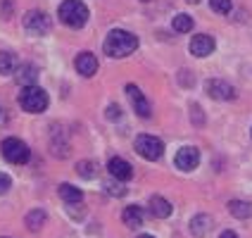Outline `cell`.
I'll return each instance as SVG.
<instances>
[{
  "label": "cell",
  "instance_id": "cell-1",
  "mask_svg": "<svg viewBox=\"0 0 252 238\" xmlns=\"http://www.w3.org/2000/svg\"><path fill=\"white\" fill-rule=\"evenodd\" d=\"M102 50L112 60H124V57L133 55L138 50V36L126 31V29H112L102 43Z\"/></svg>",
  "mask_w": 252,
  "mask_h": 238
},
{
  "label": "cell",
  "instance_id": "cell-2",
  "mask_svg": "<svg viewBox=\"0 0 252 238\" xmlns=\"http://www.w3.org/2000/svg\"><path fill=\"white\" fill-rule=\"evenodd\" d=\"M57 17L64 27L69 29H84L86 22H88V5L84 0H62L60 7H57Z\"/></svg>",
  "mask_w": 252,
  "mask_h": 238
},
{
  "label": "cell",
  "instance_id": "cell-3",
  "mask_svg": "<svg viewBox=\"0 0 252 238\" xmlns=\"http://www.w3.org/2000/svg\"><path fill=\"white\" fill-rule=\"evenodd\" d=\"M50 105L48 93L43 91L38 84L33 86H22V93H19V107L29 114H43Z\"/></svg>",
  "mask_w": 252,
  "mask_h": 238
},
{
  "label": "cell",
  "instance_id": "cell-4",
  "mask_svg": "<svg viewBox=\"0 0 252 238\" xmlns=\"http://www.w3.org/2000/svg\"><path fill=\"white\" fill-rule=\"evenodd\" d=\"M0 155L10 162V165H27L29 160H31V148H29L27 143L22 138H17V136H10V138H5L0 143Z\"/></svg>",
  "mask_w": 252,
  "mask_h": 238
},
{
  "label": "cell",
  "instance_id": "cell-5",
  "mask_svg": "<svg viewBox=\"0 0 252 238\" xmlns=\"http://www.w3.org/2000/svg\"><path fill=\"white\" fill-rule=\"evenodd\" d=\"M133 150H136L143 160L157 162V160L164 155V143H162V138H157L153 134H140L138 138L133 140Z\"/></svg>",
  "mask_w": 252,
  "mask_h": 238
},
{
  "label": "cell",
  "instance_id": "cell-6",
  "mask_svg": "<svg viewBox=\"0 0 252 238\" xmlns=\"http://www.w3.org/2000/svg\"><path fill=\"white\" fill-rule=\"evenodd\" d=\"M24 29L31 36H48L53 29V22L43 10H29L24 14Z\"/></svg>",
  "mask_w": 252,
  "mask_h": 238
},
{
  "label": "cell",
  "instance_id": "cell-7",
  "mask_svg": "<svg viewBox=\"0 0 252 238\" xmlns=\"http://www.w3.org/2000/svg\"><path fill=\"white\" fill-rule=\"evenodd\" d=\"M124 91H126V98H128V102H131V110L138 114L140 119H148V117L153 114V107H150V100L143 96V91H140L136 84H126Z\"/></svg>",
  "mask_w": 252,
  "mask_h": 238
},
{
  "label": "cell",
  "instance_id": "cell-8",
  "mask_svg": "<svg viewBox=\"0 0 252 238\" xmlns=\"http://www.w3.org/2000/svg\"><path fill=\"white\" fill-rule=\"evenodd\" d=\"M205 91H207V96H210L212 100H219V102H226V100H236V96H238L236 86L228 84L226 79H207Z\"/></svg>",
  "mask_w": 252,
  "mask_h": 238
},
{
  "label": "cell",
  "instance_id": "cell-9",
  "mask_svg": "<svg viewBox=\"0 0 252 238\" xmlns=\"http://www.w3.org/2000/svg\"><path fill=\"white\" fill-rule=\"evenodd\" d=\"M174 165L181 171H195L197 165H200V150L195 145H183V148H179V153L174 157Z\"/></svg>",
  "mask_w": 252,
  "mask_h": 238
},
{
  "label": "cell",
  "instance_id": "cell-10",
  "mask_svg": "<svg viewBox=\"0 0 252 238\" xmlns=\"http://www.w3.org/2000/svg\"><path fill=\"white\" fill-rule=\"evenodd\" d=\"M212 229H214V219H212L210 214H205V212L195 214V217L188 222V231H190L193 238H207L212 234Z\"/></svg>",
  "mask_w": 252,
  "mask_h": 238
},
{
  "label": "cell",
  "instance_id": "cell-11",
  "mask_svg": "<svg viewBox=\"0 0 252 238\" xmlns=\"http://www.w3.org/2000/svg\"><path fill=\"white\" fill-rule=\"evenodd\" d=\"M217 48V41L212 38L210 34H195L190 38V53L195 57H210Z\"/></svg>",
  "mask_w": 252,
  "mask_h": 238
},
{
  "label": "cell",
  "instance_id": "cell-12",
  "mask_svg": "<svg viewBox=\"0 0 252 238\" xmlns=\"http://www.w3.org/2000/svg\"><path fill=\"white\" fill-rule=\"evenodd\" d=\"M74 65H76V71L81 74V76H86V79H91V76H95L98 74V57L93 55V53H88V50H84V53H79L76 55V60H74Z\"/></svg>",
  "mask_w": 252,
  "mask_h": 238
},
{
  "label": "cell",
  "instance_id": "cell-13",
  "mask_svg": "<svg viewBox=\"0 0 252 238\" xmlns=\"http://www.w3.org/2000/svg\"><path fill=\"white\" fill-rule=\"evenodd\" d=\"M107 171H110V176L117 179V181H128V179L133 176V167H131V162H126L124 157H110Z\"/></svg>",
  "mask_w": 252,
  "mask_h": 238
},
{
  "label": "cell",
  "instance_id": "cell-14",
  "mask_svg": "<svg viewBox=\"0 0 252 238\" xmlns=\"http://www.w3.org/2000/svg\"><path fill=\"white\" fill-rule=\"evenodd\" d=\"M148 212L155 219H167V217H171L174 207H171V203L164 196H153L148 200Z\"/></svg>",
  "mask_w": 252,
  "mask_h": 238
},
{
  "label": "cell",
  "instance_id": "cell-15",
  "mask_svg": "<svg viewBox=\"0 0 252 238\" xmlns=\"http://www.w3.org/2000/svg\"><path fill=\"white\" fill-rule=\"evenodd\" d=\"M122 222L128 229H140L145 224V210L140 205H126L124 212H122Z\"/></svg>",
  "mask_w": 252,
  "mask_h": 238
},
{
  "label": "cell",
  "instance_id": "cell-16",
  "mask_svg": "<svg viewBox=\"0 0 252 238\" xmlns=\"http://www.w3.org/2000/svg\"><path fill=\"white\" fill-rule=\"evenodd\" d=\"M38 67L36 65H31V62H24V65H19L17 71H14V79H17V84L19 86H33L38 81Z\"/></svg>",
  "mask_w": 252,
  "mask_h": 238
},
{
  "label": "cell",
  "instance_id": "cell-17",
  "mask_svg": "<svg viewBox=\"0 0 252 238\" xmlns=\"http://www.w3.org/2000/svg\"><path fill=\"white\" fill-rule=\"evenodd\" d=\"M57 196L62 198V203H67V205H76V203H84V191L79 188V186H74V183H60V188H57Z\"/></svg>",
  "mask_w": 252,
  "mask_h": 238
},
{
  "label": "cell",
  "instance_id": "cell-18",
  "mask_svg": "<svg viewBox=\"0 0 252 238\" xmlns=\"http://www.w3.org/2000/svg\"><path fill=\"white\" fill-rule=\"evenodd\" d=\"M48 222V212L43 210V207H33V210L27 212V217H24V226H27L29 231H41L43 226Z\"/></svg>",
  "mask_w": 252,
  "mask_h": 238
},
{
  "label": "cell",
  "instance_id": "cell-19",
  "mask_svg": "<svg viewBox=\"0 0 252 238\" xmlns=\"http://www.w3.org/2000/svg\"><path fill=\"white\" fill-rule=\"evenodd\" d=\"M228 212H231V217H236V219H252V203L250 200H240V198H233V200H228Z\"/></svg>",
  "mask_w": 252,
  "mask_h": 238
},
{
  "label": "cell",
  "instance_id": "cell-20",
  "mask_svg": "<svg viewBox=\"0 0 252 238\" xmlns=\"http://www.w3.org/2000/svg\"><path fill=\"white\" fill-rule=\"evenodd\" d=\"M19 67V62H17V55L10 53V50H0V74L2 76H10L14 74Z\"/></svg>",
  "mask_w": 252,
  "mask_h": 238
},
{
  "label": "cell",
  "instance_id": "cell-21",
  "mask_svg": "<svg viewBox=\"0 0 252 238\" xmlns=\"http://www.w3.org/2000/svg\"><path fill=\"white\" fill-rule=\"evenodd\" d=\"M193 27H195V22H193L190 14H176V17L171 19V29H174L176 34H190Z\"/></svg>",
  "mask_w": 252,
  "mask_h": 238
},
{
  "label": "cell",
  "instance_id": "cell-22",
  "mask_svg": "<svg viewBox=\"0 0 252 238\" xmlns=\"http://www.w3.org/2000/svg\"><path fill=\"white\" fill-rule=\"evenodd\" d=\"M76 174L81 176V179H95L98 176V165L93 162V160H81V162H76Z\"/></svg>",
  "mask_w": 252,
  "mask_h": 238
},
{
  "label": "cell",
  "instance_id": "cell-23",
  "mask_svg": "<svg viewBox=\"0 0 252 238\" xmlns=\"http://www.w3.org/2000/svg\"><path fill=\"white\" fill-rule=\"evenodd\" d=\"M105 193L110 198H124L126 193H128V188L124 186V181H117V179H114V181L105 183Z\"/></svg>",
  "mask_w": 252,
  "mask_h": 238
},
{
  "label": "cell",
  "instance_id": "cell-24",
  "mask_svg": "<svg viewBox=\"0 0 252 238\" xmlns=\"http://www.w3.org/2000/svg\"><path fill=\"white\" fill-rule=\"evenodd\" d=\"M210 7H212V12H217V14H228L233 10V2L231 0H210Z\"/></svg>",
  "mask_w": 252,
  "mask_h": 238
},
{
  "label": "cell",
  "instance_id": "cell-25",
  "mask_svg": "<svg viewBox=\"0 0 252 238\" xmlns=\"http://www.w3.org/2000/svg\"><path fill=\"white\" fill-rule=\"evenodd\" d=\"M190 122H193V126H205V112H202V107L197 105V102H193L190 105Z\"/></svg>",
  "mask_w": 252,
  "mask_h": 238
},
{
  "label": "cell",
  "instance_id": "cell-26",
  "mask_svg": "<svg viewBox=\"0 0 252 238\" xmlns=\"http://www.w3.org/2000/svg\"><path fill=\"white\" fill-rule=\"evenodd\" d=\"M10 188H12V179H10V174L0 171V196L10 193Z\"/></svg>",
  "mask_w": 252,
  "mask_h": 238
},
{
  "label": "cell",
  "instance_id": "cell-27",
  "mask_svg": "<svg viewBox=\"0 0 252 238\" xmlns=\"http://www.w3.org/2000/svg\"><path fill=\"white\" fill-rule=\"evenodd\" d=\"M122 107H119V105H110V107H107V112H105V117H107V119H110V122H117V119H122Z\"/></svg>",
  "mask_w": 252,
  "mask_h": 238
},
{
  "label": "cell",
  "instance_id": "cell-28",
  "mask_svg": "<svg viewBox=\"0 0 252 238\" xmlns=\"http://www.w3.org/2000/svg\"><path fill=\"white\" fill-rule=\"evenodd\" d=\"M179 84L181 86H193V74L188 69H181V74H179Z\"/></svg>",
  "mask_w": 252,
  "mask_h": 238
},
{
  "label": "cell",
  "instance_id": "cell-29",
  "mask_svg": "<svg viewBox=\"0 0 252 238\" xmlns=\"http://www.w3.org/2000/svg\"><path fill=\"white\" fill-rule=\"evenodd\" d=\"M219 238H240L238 234H236V231H231V229H226V231H221V234H219Z\"/></svg>",
  "mask_w": 252,
  "mask_h": 238
},
{
  "label": "cell",
  "instance_id": "cell-30",
  "mask_svg": "<svg viewBox=\"0 0 252 238\" xmlns=\"http://www.w3.org/2000/svg\"><path fill=\"white\" fill-rule=\"evenodd\" d=\"M138 238H157V236H153V234H140Z\"/></svg>",
  "mask_w": 252,
  "mask_h": 238
},
{
  "label": "cell",
  "instance_id": "cell-31",
  "mask_svg": "<svg viewBox=\"0 0 252 238\" xmlns=\"http://www.w3.org/2000/svg\"><path fill=\"white\" fill-rule=\"evenodd\" d=\"M188 2H190V5H195V2H200V0H188Z\"/></svg>",
  "mask_w": 252,
  "mask_h": 238
},
{
  "label": "cell",
  "instance_id": "cell-32",
  "mask_svg": "<svg viewBox=\"0 0 252 238\" xmlns=\"http://www.w3.org/2000/svg\"><path fill=\"white\" fill-rule=\"evenodd\" d=\"M140 2H150V0H140Z\"/></svg>",
  "mask_w": 252,
  "mask_h": 238
},
{
  "label": "cell",
  "instance_id": "cell-33",
  "mask_svg": "<svg viewBox=\"0 0 252 238\" xmlns=\"http://www.w3.org/2000/svg\"><path fill=\"white\" fill-rule=\"evenodd\" d=\"M2 238H5V236H2Z\"/></svg>",
  "mask_w": 252,
  "mask_h": 238
}]
</instances>
